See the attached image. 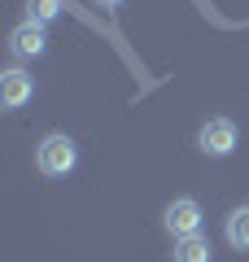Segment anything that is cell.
<instances>
[{
  "instance_id": "obj_1",
  "label": "cell",
  "mask_w": 249,
  "mask_h": 262,
  "mask_svg": "<svg viewBox=\"0 0 249 262\" xmlns=\"http://www.w3.org/2000/svg\"><path fill=\"white\" fill-rule=\"evenodd\" d=\"M35 166H39V175L61 179V175H70V170L79 166V149H74L70 136L53 131V136H44V140L35 144Z\"/></svg>"
},
{
  "instance_id": "obj_2",
  "label": "cell",
  "mask_w": 249,
  "mask_h": 262,
  "mask_svg": "<svg viewBox=\"0 0 249 262\" xmlns=\"http://www.w3.org/2000/svg\"><path fill=\"white\" fill-rule=\"evenodd\" d=\"M162 227L171 236H197L201 232V206H197L193 196H175V201H171V206L162 210Z\"/></svg>"
},
{
  "instance_id": "obj_3",
  "label": "cell",
  "mask_w": 249,
  "mask_h": 262,
  "mask_svg": "<svg viewBox=\"0 0 249 262\" xmlns=\"http://www.w3.org/2000/svg\"><path fill=\"white\" fill-rule=\"evenodd\" d=\"M236 140H240V127L232 118H210L197 131V144H201V153H210V158H227V153L236 149Z\"/></svg>"
},
{
  "instance_id": "obj_4",
  "label": "cell",
  "mask_w": 249,
  "mask_h": 262,
  "mask_svg": "<svg viewBox=\"0 0 249 262\" xmlns=\"http://www.w3.org/2000/svg\"><path fill=\"white\" fill-rule=\"evenodd\" d=\"M31 96H35V79L22 66H13V70L0 75V105L5 110H22V105H31Z\"/></svg>"
},
{
  "instance_id": "obj_5",
  "label": "cell",
  "mask_w": 249,
  "mask_h": 262,
  "mask_svg": "<svg viewBox=\"0 0 249 262\" xmlns=\"http://www.w3.org/2000/svg\"><path fill=\"white\" fill-rule=\"evenodd\" d=\"M9 48H13V57H39L48 48V31H44V22H22V27H13V35H9Z\"/></svg>"
},
{
  "instance_id": "obj_6",
  "label": "cell",
  "mask_w": 249,
  "mask_h": 262,
  "mask_svg": "<svg viewBox=\"0 0 249 262\" xmlns=\"http://www.w3.org/2000/svg\"><path fill=\"white\" fill-rule=\"evenodd\" d=\"M223 236H227L232 249L249 253V206H236V210L227 214V223H223Z\"/></svg>"
},
{
  "instance_id": "obj_7",
  "label": "cell",
  "mask_w": 249,
  "mask_h": 262,
  "mask_svg": "<svg viewBox=\"0 0 249 262\" xmlns=\"http://www.w3.org/2000/svg\"><path fill=\"white\" fill-rule=\"evenodd\" d=\"M210 241H205L201 232L197 236H179L175 241V262H210Z\"/></svg>"
},
{
  "instance_id": "obj_8",
  "label": "cell",
  "mask_w": 249,
  "mask_h": 262,
  "mask_svg": "<svg viewBox=\"0 0 249 262\" xmlns=\"http://www.w3.org/2000/svg\"><path fill=\"white\" fill-rule=\"evenodd\" d=\"M66 13V0H27V18L31 22H53V18H61Z\"/></svg>"
},
{
  "instance_id": "obj_9",
  "label": "cell",
  "mask_w": 249,
  "mask_h": 262,
  "mask_svg": "<svg viewBox=\"0 0 249 262\" xmlns=\"http://www.w3.org/2000/svg\"><path fill=\"white\" fill-rule=\"evenodd\" d=\"M96 5H105V9H114V5H122V0H96Z\"/></svg>"
}]
</instances>
